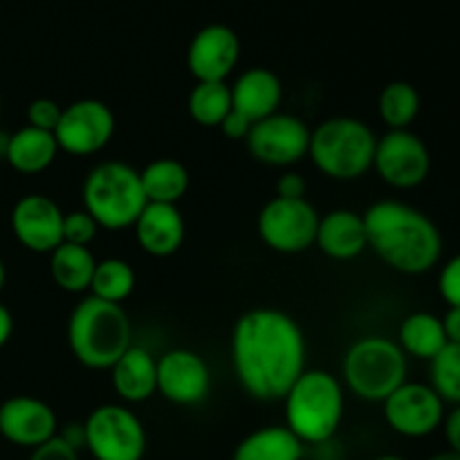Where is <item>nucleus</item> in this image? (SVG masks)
<instances>
[{"label":"nucleus","mask_w":460,"mask_h":460,"mask_svg":"<svg viewBox=\"0 0 460 460\" xmlns=\"http://www.w3.org/2000/svg\"><path fill=\"white\" fill-rule=\"evenodd\" d=\"M133 229L139 247L155 259L173 256L184 243V218L178 205L146 202Z\"/></svg>","instance_id":"18"},{"label":"nucleus","mask_w":460,"mask_h":460,"mask_svg":"<svg viewBox=\"0 0 460 460\" xmlns=\"http://www.w3.org/2000/svg\"><path fill=\"white\" fill-rule=\"evenodd\" d=\"M368 247L402 274H425L440 261L443 236L427 214L400 200H380L364 211Z\"/></svg>","instance_id":"2"},{"label":"nucleus","mask_w":460,"mask_h":460,"mask_svg":"<svg viewBox=\"0 0 460 460\" xmlns=\"http://www.w3.org/2000/svg\"><path fill=\"white\" fill-rule=\"evenodd\" d=\"M380 119L389 130H407L420 112V94L409 81H391L382 88L377 99Z\"/></svg>","instance_id":"28"},{"label":"nucleus","mask_w":460,"mask_h":460,"mask_svg":"<svg viewBox=\"0 0 460 460\" xmlns=\"http://www.w3.org/2000/svg\"><path fill=\"white\" fill-rule=\"evenodd\" d=\"M377 137L355 117H331L310 130L308 157L326 178L350 182L373 169Z\"/></svg>","instance_id":"5"},{"label":"nucleus","mask_w":460,"mask_h":460,"mask_svg":"<svg viewBox=\"0 0 460 460\" xmlns=\"http://www.w3.org/2000/svg\"><path fill=\"white\" fill-rule=\"evenodd\" d=\"M30 460H81V458H79V449L72 447L70 443H66V440L57 434L52 440L40 445V447L31 449Z\"/></svg>","instance_id":"34"},{"label":"nucleus","mask_w":460,"mask_h":460,"mask_svg":"<svg viewBox=\"0 0 460 460\" xmlns=\"http://www.w3.org/2000/svg\"><path fill=\"white\" fill-rule=\"evenodd\" d=\"M139 180H142L146 202H160V205H178L191 182L187 166L173 157L148 162L139 171Z\"/></svg>","instance_id":"24"},{"label":"nucleus","mask_w":460,"mask_h":460,"mask_svg":"<svg viewBox=\"0 0 460 460\" xmlns=\"http://www.w3.org/2000/svg\"><path fill=\"white\" fill-rule=\"evenodd\" d=\"M61 112L63 108L54 99L39 97L34 102H30V106H27V126L54 133L58 119H61Z\"/></svg>","instance_id":"32"},{"label":"nucleus","mask_w":460,"mask_h":460,"mask_svg":"<svg viewBox=\"0 0 460 460\" xmlns=\"http://www.w3.org/2000/svg\"><path fill=\"white\" fill-rule=\"evenodd\" d=\"M99 225L85 209H75L70 214H63V243L70 245L88 247L99 232Z\"/></svg>","instance_id":"31"},{"label":"nucleus","mask_w":460,"mask_h":460,"mask_svg":"<svg viewBox=\"0 0 460 460\" xmlns=\"http://www.w3.org/2000/svg\"><path fill=\"white\" fill-rule=\"evenodd\" d=\"M438 290L440 296L452 305H460V254L449 259L445 268L440 270L438 277Z\"/></svg>","instance_id":"33"},{"label":"nucleus","mask_w":460,"mask_h":460,"mask_svg":"<svg viewBox=\"0 0 460 460\" xmlns=\"http://www.w3.org/2000/svg\"><path fill=\"white\" fill-rule=\"evenodd\" d=\"M115 135V115L111 106L99 99H79L63 108L61 119L54 128L58 151L67 155H94Z\"/></svg>","instance_id":"10"},{"label":"nucleus","mask_w":460,"mask_h":460,"mask_svg":"<svg viewBox=\"0 0 460 460\" xmlns=\"http://www.w3.org/2000/svg\"><path fill=\"white\" fill-rule=\"evenodd\" d=\"M85 449L94 460H142L146 429L126 404H99L84 420Z\"/></svg>","instance_id":"8"},{"label":"nucleus","mask_w":460,"mask_h":460,"mask_svg":"<svg viewBox=\"0 0 460 460\" xmlns=\"http://www.w3.org/2000/svg\"><path fill=\"white\" fill-rule=\"evenodd\" d=\"M130 319L119 304L85 296L67 319V346L76 362L93 371L111 368L130 349Z\"/></svg>","instance_id":"3"},{"label":"nucleus","mask_w":460,"mask_h":460,"mask_svg":"<svg viewBox=\"0 0 460 460\" xmlns=\"http://www.w3.org/2000/svg\"><path fill=\"white\" fill-rule=\"evenodd\" d=\"M443 429H445V438H447V445H449V452L458 454L460 456V404L458 407H454L449 413H445Z\"/></svg>","instance_id":"37"},{"label":"nucleus","mask_w":460,"mask_h":460,"mask_svg":"<svg viewBox=\"0 0 460 460\" xmlns=\"http://www.w3.org/2000/svg\"><path fill=\"white\" fill-rule=\"evenodd\" d=\"M407 355L398 341L382 335H367L349 346L341 364L344 382L358 398L385 402L407 382Z\"/></svg>","instance_id":"7"},{"label":"nucleus","mask_w":460,"mask_h":460,"mask_svg":"<svg viewBox=\"0 0 460 460\" xmlns=\"http://www.w3.org/2000/svg\"><path fill=\"white\" fill-rule=\"evenodd\" d=\"M319 214L305 198H277L265 202L256 218V232L270 250L279 254H299L314 245Z\"/></svg>","instance_id":"9"},{"label":"nucleus","mask_w":460,"mask_h":460,"mask_svg":"<svg viewBox=\"0 0 460 460\" xmlns=\"http://www.w3.org/2000/svg\"><path fill=\"white\" fill-rule=\"evenodd\" d=\"M57 155L58 144L57 139H54V133L25 126V128L9 135L4 160H7V164L12 166L13 171H18V173L34 175L49 169L52 162L57 160Z\"/></svg>","instance_id":"22"},{"label":"nucleus","mask_w":460,"mask_h":460,"mask_svg":"<svg viewBox=\"0 0 460 460\" xmlns=\"http://www.w3.org/2000/svg\"><path fill=\"white\" fill-rule=\"evenodd\" d=\"M108 371L112 391L124 402H146L157 394V358L144 346H130Z\"/></svg>","instance_id":"21"},{"label":"nucleus","mask_w":460,"mask_h":460,"mask_svg":"<svg viewBox=\"0 0 460 460\" xmlns=\"http://www.w3.org/2000/svg\"><path fill=\"white\" fill-rule=\"evenodd\" d=\"M277 198H288V200H299V198H305V178L301 173H295V171H288L281 178L277 180Z\"/></svg>","instance_id":"35"},{"label":"nucleus","mask_w":460,"mask_h":460,"mask_svg":"<svg viewBox=\"0 0 460 460\" xmlns=\"http://www.w3.org/2000/svg\"><path fill=\"white\" fill-rule=\"evenodd\" d=\"M241 57V40L229 25L211 22L196 31L187 49V67L196 81H225Z\"/></svg>","instance_id":"17"},{"label":"nucleus","mask_w":460,"mask_h":460,"mask_svg":"<svg viewBox=\"0 0 460 460\" xmlns=\"http://www.w3.org/2000/svg\"><path fill=\"white\" fill-rule=\"evenodd\" d=\"M232 364L252 398L263 402L283 400L305 371L304 331L283 310H250L234 326Z\"/></svg>","instance_id":"1"},{"label":"nucleus","mask_w":460,"mask_h":460,"mask_svg":"<svg viewBox=\"0 0 460 460\" xmlns=\"http://www.w3.org/2000/svg\"><path fill=\"white\" fill-rule=\"evenodd\" d=\"M12 232L25 250L52 254L63 243V209L43 193H27L12 209Z\"/></svg>","instance_id":"15"},{"label":"nucleus","mask_w":460,"mask_h":460,"mask_svg":"<svg viewBox=\"0 0 460 460\" xmlns=\"http://www.w3.org/2000/svg\"><path fill=\"white\" fill-rule=\"evenodd\" d=\"M440 322H443L449 344H460V305H452Z\"/></svg>","instance_id":"38"},{"label":"nucleus","mask_w":460,"mask_h":460,"mask_svg":"<svg viewBox=\"0 0 460 460\" xmlns=\"http://www.w3.org/2000/svg\"><path fill=\"white\" fill-rule=\"evenodd\" d=\"M0 111H3V102H0Z\"/></svg>","instance_id":"43"},{"label":"nucleus","mask_w":460,"mask_h":460,"mask_svg":"<svg viewBox=\"0 0 460 460\" xmlns=\"http://www.w3.org/2000/svg\"><path fill=\"white\" fill-rule=\"evenodd\" d=\"M305 445L286 425H270L247 434L232 460H304Z\"/></svg>","instance_id":"23"},{"label":"nucleus","mask_w":460,"mask_h":460,"mask_svg":"<svg viewBox=\"0 0 460 460\" xmlns=\"http://www.w3.org/2000/svg\"><path fill=\"white\" fill-rule=\"evenodd\" d=\"M135 290V270L128 261L103 259L97 261L90 283V295L97 299L119 304L128 299Z\"/></svg>","instance_id":"29"},{"label":"nucleus","mask_w":460,"mask_h":460,"mask_svg":"<svg viewBox=\"0 0 460 460\" xmlns=\"http://www.w3.org/2000/svg\"><path fill=\"white\" fill-rule=\"evenodd\" d=\"M373 460H404L402 456H394V454H385V456H377Z\"/></svg>","instance_id":"42"},{"label":"nucleus","mask_w":460,"mask_h":460,"mask_svg":"<svg viewBox=\"0 0 460 460\" xmlns=\"http://www.w3.org/2000/svg\"><path fill=\"white\" fill-rule=\"evenodd\" d=\"M443 322L431 313H413L404 317L398 331V346L404 355L418 359H434L447 346Z\"/></svg>","instance_id":"26"},{"label":"nucleus","mask_w":460,"mask_h":460,"mask_svg":"<svg viewBox=\"0 0 460 460\" xmlns=\"http://www.w3.org/2000/svg\"><path fill=\"white\" fill-rule=\"evenodd\" d=\"M189 115L205 128H218L232 112V88L227 81H198L189 93Z\"/></svg>","instance_id":"27"},{"label":"nucleus","mask_w":460,"mask_h":460,"mask_svg":"<svg viewBox=\"0 0 460 460\" xmlns=\"http://www.w3.org/2000/svg\"><path fill=\"white\" fill-rule=\"evenodd\" d=\"M58 434V420L48 402L13 395L0 404V436L16 447L36 449Z\"/></svg>","instance_id":"16"},{"label":"nucleus","mask_w":460,"mask_h":460,"mask_svg":"<svg viewBox=\"0 0 460 460\" xmlns=\"http://www.w3.org/2000/svg\"><path fill=\"white\" fill-rule=\"evenodd\" d=\"M4 279H7V270H4L3 259H0V290H3V286H4Z\"/></svg>","instance_id":"41"},{"label":"nucleus","mask_w":460,"mask_h":460,"mask_svg":"<svg viewBox=\"0 0 460 460\" xmlns=\"http://www.w3.org/2000/svg\"><path fill=\"white\" fill-rule=\"evenodd\" d=\"M94 265L97 261L88 247L70 245V243H61L49 254V274H52L54 283L70 295H81V292L90 290Z\"/></svg>","instance_id":"25"},{"label":"nucleus","mask_w":460,"mask_h":460,"mask_svg":"<svg viewBox=\"0 0 460 460\" xmlns=\"http://www.w3.org/2000/svg\"><path fill=\"white\" fill-rule=\"evenodd\" d=\"M385 420L404 438L431 436L445 420V402L429 385L404 382L382 402Z\"/></svg>","instance_id":"13"},{"label":"nucleus","mask_w":460,"mask_h":460,"mask_svg":"<svg viewBox=\"0 0 460 460\" xmlns=\"http://www.w3.org/2000/svg\"><path fill=\"white\" fill-rule=\"evenodd\" d=\"M314 245L335 261H353L368 250L364 216L350 209H332L319 218Z\"/></svg>","instance_id":"20"},{"label":"nucleus","mask_w":460,"mask_h":460,"mask_svg":"<svg viewBox=\"0 0 460 460\" xmlns=\"http://www.w3.org/2000/svg\"><path fill=\"white\" fill-rule=\"evenodd\" d=\"M247 148L259 160L268 166H292L308 155L310 146V128L304 119L288 112H274L265 119L252 124L250 133L245 137Z\"/></svg>","instance_id":"12"},{"label":"nucleus","mask_w":460,"mask_h":460,"mask_svg":"<svg viewBox=\"0 0 460 460\" xmlns=\"http://www.w3.org/2000/svg\"><path fill=\"white\" fill-rule=\"evenodd\" d=\"M431 389L443 402L460 404V344H447L431 359Z\"/></svg>","instance_id":"30"},{"label":"nucleus","mask_w":460,"mask_h":460,"mask_svg":"<svg viewBox=\"0 0 460 460\" xmlns=\"http://www.w3.org/2000/svg\"><path fill=\"white\" fill-rule=\"evenodd\" d=\"M429 460H460V456L458 454H454V452H440V454H436V456H431Z\"/></svg>","instance_id":"40"},{"label":"nucleus","mask_w":460,"mask_h":460,"mask_svg":"<svg viewBox=\"0 0 460 460\" xmlns=\"http://www.w3.org/2000/svg\"><path fill=\"white\" fill-rule=\"evenodd\" d=\"M373 169L394 189H416L431 171L427 144L411 130H389L377 137Z\"/></svg>","instance_id":"11"},{"label":"nucleus","mask_w":460,"mask_h":460,"mask_svg":"<svg viewBox=\"0 0 460 460\" xmlns=\"http://www.w3.org/2000/svg\"><path fill=\"white\" fill-rule=\"evenodd\" d=\"M286 427L304 445H326L344 418V386L332 373L310 368L288 389Z\"/></svg>","instance_id":"4"},{"label":"nucleus","mask_w":460,"mask_h":460,"mask_svg":"<svg viewBox=\"0 0 460 460\" xmlns=\"http://www.w3.org/2000/svg\"><path fill=\"white\" fill-rule=\"evenodd\" d=\"M81 198L84 209L97 220L99 227L111 232L133 227L146 207L139 171L119 160L93 166L81 187Z\"/></svg>","instance_id":"6"},{"label":"nucleus","mask_w":460,"mask_h":460,"mask_svg":"<svg viewBox=\"0 0 460 460\" xmlns=\"http://www.w3.org/2000/svg\"><path fill=\"white\" fill-rule=\"evenodd\" d=\"M283 99L281 79L268 67H250L232 85V111L250 124L279 112Z\"/></svg>","instance_id":"19"},{"label":"nucleus","mask_w":460,"mask_h":460,"mask_svg":"<svg viewBox=\"0 0 460 460\" xmlns=\"http://www.w3.org/2000/svg\"><path fill=\"white\" fill-rule=\"evenodd\" d=\"M13 332V317L12 313H9L7 305L0 304V349H3L4 344L9 341V337H12Z\"/></svg>","instance_id":"39"},{"label":"nucleus","mask_w":460,"mask_h":460,"mask_svg":"<svg viewBox=\"0 0 460 460\" xmlns=\"http://www.w3.org/2000/svg\"><path fill=\"white\" fill-rule=\"evenodd\" d=\"M211 371L196 350L173 349L157 358V394L180 407L200 404L209 395Z\"/></svg>","instance_id":"14"},{"label":"nucleus","mask_w":460,"mask_h":460,"mask_svg":"<svg viewBox=\"0 0 460 460\" xmlns=\"http://www.w3.org/2000/svg\"><path fill=\"white\" fill-rule=\"evenodd\" d=\"M218 128L223 130L225 137L236 139V142H245V137H247V133H250L252 124L245 119V117L241 115V112L232 111L227 117H225L223 124H220Z\"/></svg>","instance_id":"36"}]
</instances>
